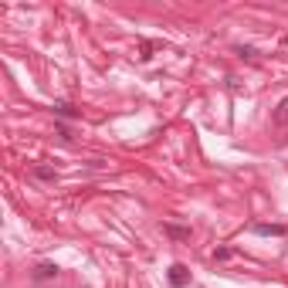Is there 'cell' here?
Listing matches in <instances>:
<instances>
[{
  "label": "cell",
  "mask_w": 288,
  "mask_h": 288,
  "mask_svg": "<svg viewBox=\"0 0 288 288\" xmlns=\"http://www.w3.org/2000/svg\"><path fill=\"white\" fill-rule=\"evenodd\" d=\"M170 285H176V288L190 285V271L183 268V265H173V268H170Z\"/></svg>",
  "instance_id": "1"
},
{
  "label": "cell",
  "mask_w": 288,
  "mask_h": 288,
  "mask_svg": "<svg viewBox=\"0 0 288 288\" xmlns=\"http://www.w3.org/2000/svg\"><path fill=\"white\" fill-rule=\"evenodd\" d=\"M254 234H261V237H282L285 227L282 224H254Z\"/></svg>",
  "instance_id": "2"
},
{
  "label": "cell",
  "mask_w": 288,
  "mask_h": 288,
  "mask_svg": "<svg viewBox=\"0 0 288 288\" xmlns=\"http://www.w3.org/2000/svg\"><path fill=\"white\" fill-rule=\"evenodd\" d=\"M34 275H38V278H55L58 268H55V265H38V271H34Z\"/></svg>",
  "instance_id": "3"
},
{
  "label": "cell",
  "mask_w": 288,
  "mask_h": 288,
  "mask_svg": "<svg viewBox=\"0 0 288 288\" xmlns=\"http://www.w3.org/2000/svg\"><path fill=\"white\" fill-rule=\"evenodd\" d=\"M166 234H170V237H180V241H183V237H190V230H183V227H170V224H166Z\"/></svg>",
  "instance_id": "4"
},
{
  "label": "cell",
  "mask_w": 288,
  "mask_h": 288,
  "mask_svg": "<svg viewBox=\"0 0 288 288\" xmlns=\"http://www.w3.org/2000/svg\"><path fill=\"white\" fill-rule=\"evenodd\" d=\"M34 173H38L41 180H55V170H48V166H34Z\"/></svg>",
  "instance_id": "5"
},
{
  "label": "cell",
  "mask_w": 288,
  "mask_h": 288,
  "mask_svg": "<svg viewBox=\"0 0 288 288\" xmlns=\"http://www.w3.org/2000/svg\"><path fill=\"white\" fill-rule=\"evenodd\" d=\"M230 258V251L227 248H220V251H214V261H227Z\"/></svg>",
  "instance_id": "6"
},
{
  "label": "cell",
  "mask_w": 288,
  "mask_h": 288,
  "mask_svg": "<svg viewBox=\"0 0 288 288\" xmlns=\"http://www.w3.org/2000/svg\"><path fill=\"white\" fill-rule=\"evenodd\" d=\"M55 109H58V115H72V105H68V102H58Z\"/></svg>",
  "instance_id": "7"
},
{
  "label": "cell",
  "mask_w": 288,
  "mask_h": 288,
  "mask_svg": "<svg viewBox=\"0 0 288 288\" xmlns=\"http://www.w3.org/2000/svg\"><path fill=\"white\" fill-rule=\"evenodd\" d=\"M237 55H241V58H254L258 51H254V48H237Z\"/></svg>",
  "instance_id": "8"
}]
</instances>
